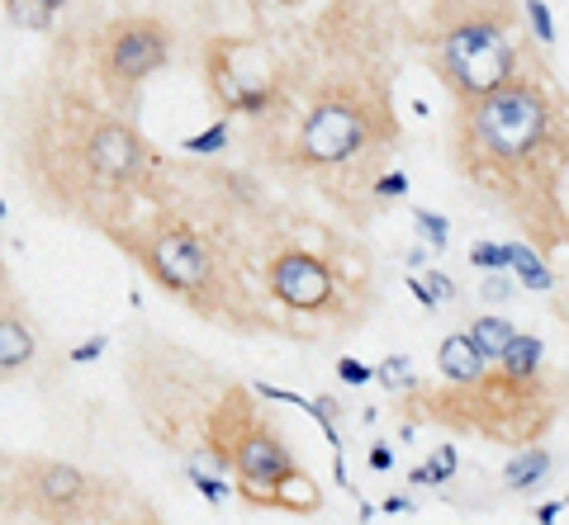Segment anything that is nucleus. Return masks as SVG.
Segmentation results:
<instances>
[{
  "label": "nucleus",
  "instance_id": "nucleus-1",
  "mask_svg": "<svg viewBox=\"0 0 569 525\" xmlns=\"http://www.w3.org/2000/svg\"><path fill=\"white\" fill-rule=\"evenodd\" d=\"M10 166L48 214L114 238L162 185V152L142 138L134 110L100 90L96 72L81 86L53 62L10 114Z\"/></svg>",
  "mask_w": 569,
  "mask_h": 525
},
{
  "label": "nucleus",
  "instance_id": "nucleus-2",
  "mask_svg": "<svg viewBox=\"0 0 569 525\" xmlns=\"http://www.w3.org/2000/svg\"><path fill=\"white\" fill-rule=\"evenodd\" d=\"M204 454L256 511H314L318 483L300 469L290 436L256 407V388L232 379L204 426Z\"/></svg>",
  "mask_w": 569,
  "mask_h": 525
},
{
  "label": "nucleus",
  "instance_id": "nucleus-3",
  "mask_svg": "<svg viewBox=\"0 0 569 525\" xmlns=\"http://www.w3.org/2000/svg\"><path fill=\"white\" fill-rule=\"evenodd\" d=\"M232 379L157 332H138L124 346V388L138 407V422L172 454H204V426Z\"/></svg>",
  "mask_w": 569,
  "mask_h": 525
},
{
  "label": "nucleus",
  "instance_id": "nucleus-4",
  "mask_svg": "<svg viewBox=\"0 0 569 525\" xmlns=\"http://www.w3.org/2000/svg\"><path fill=\"white\" fill-rule=\"evenodd\" d=\"M0 497L29 525H110L134 502L119 474L86 469L53 454H5L0 459Z\"/></svg>",
  "mask_w": 569,
  "mask_h": 525
},
{
  "label": "nucleus",
  "instance_id": "nucleus-5",
  "mask_svg": "<svg viewBox=\"0 0 569 525\" xmlns=\"http://www.w3.org/2000/svg\"><path fill=\"white\" fill-rule=\"evenodd\" d=\"M172 48H176V34L166 20L124 15V20H114L96 34V43H90L86 57H90V72H96L100 90H105L114 104L134 110L138 90L172 62Z\"/></svg>",
  "mask_w": 569,
  "mask_h": 525
},
{
  "label": "nucleus",
  "instance_id": "nucleus-6",
  "mask_svg": "<svg viewBox=\"0 0 569 525\" xmlns=\"http://www.w3.org/2000/svg\"><path fill=\"white\" fill-rule=\"evenodd\" d=\"M460 104H465V138H470V152H480L484 162H498V166L527 162V156L536 152V142L546 138V124H551L546 95L527 81H508V86H498L494 95L460 100Z\"/></svg>",
  "mask_w": 569,
  "mask_h": 525
},
{
  "label": "nucleus",
  "instance_id": "nucleus-7",
  "mask_svg": "<svg viewBox=\"0 0 569 525\" xmlns=\"http://www.w3.org/2000/svg\"><path fill=\"white\" fill-rule=\"evenodd\" d=\"M437 62H442L446 86L460 100L494 95L498 86L517 81V52L508 43V29L489 15H465L442 34L437 43Z\"/></svg>",
  "mask_w": 569,
  "mask_h": 525
},
{
  "label": "nucleus",
  "instance_id": "nucleus-8",
  "mask_svg": "<svg viewBox=\"0 0 569 525\" xmlns=\"http://www.w3.org/2000/svg\"><path fill=\"white\" fill-rule=\"evenodd\" d=\"M370 133L375 114L366 110V100L352 90H328L304 110L300 133H294V162L308 170L346 166L356 152L370 148Z\"/></svg>",
  "mask_w": 569,
  "mask_h": 525
},
{
  "label": "nucleus",
  "instance_id": "nucleus-9",
  "mask_svg": "<svg viewBox=\"0 0 569 525\" xmlns=\"http://www.w3.org/2000/svg\"><path fill=\"white\" fill-rule=\"evenodd\" d=\"M262 289L270 304H280L284 312H328L332 298H338V270H332L328 256L308 252V246H294V242H276L262 266Z\"/></svg>",
  "mask_w": 569,
  "mask_h": 525
},
{
  "label": "nucleus",
  "instance_id": "nucleus-10",
  "mask_svg": "<svg viewBox=\"0 0 569 525\" xmlns=\"http://www.w3.org/2000/svg\"><path fill=\"white\" fill-rule=\"evenodd\" d=\"M38 322L29 318V308H24L20 289L10 284V270L5 260H0V379L29 370L34 356H38Z\"/></svg>",
  "mask_w": 569,
  "mask_h": 525
},
{
  "label": "nucleus",
  "instance_id": "nucleus-11",
  "mask_svg": "<svg viewBox=\"0 0 569 525\" xmlns=\"http://www.w3.org/2000/svg\"><path fill=\"white\" fill-rule=\"evenodd\" d=\"M437 370H442L456 388L484 384V356H480V346H475V336L470 332H451L442 341V350H437Z\"/></svg>",
  "mask_w": 569,
  "mask_h": 525
},
{
  "label": "nucleus",
  "instance_id": "nucleus-12",
  "mask_svg": "<svg viewBox=\"0 0 569 525\" xmlns=\"http://www.w3.org/2000/svg\"><path fill=\"white\" fill-rule=\"evenodd\" d=\"M551 454L546 450H522V454H513L508 464H503V483H508L513 492H532L541 478H551Z\"/></svg>",
  "mask_w": 569,
  "mask_h": 525
},
{
  "label": "nucleus",
  "instance_id": "nucleus-13",
  "mask_svg": "<svg viewBox=\"0 0 569 525\" xmlns=\"http://www.w3.org/2000/svg\"><path fill=\"white\" fill-rule=\"evenodd\" d=\"M508 270H513L527 289H532V294H551V289H555L551 266L532 252V246H522V242H508Z\"/></svg>",
  "mask_w": 569,
  "mask_h": 525
},
{
  "label": "nucleus",
  "instance_id": "nucleus-14",
  "mask_svg": "<svg viewBox=\"0 0 569 525\" xmlns=\"http://www.w3.org/2000/svg\"><path fill=\"white\" fill-rule=\"evenodd\" d=\"M0 10L24 34H53V24H58V10L48 0H0Z\"/></svg>",
  "mask_w": 569,
  "mask_h": 525
},
{
  "label": "nucleus",
  "instance_id": "nucleus-15",
  "mask_svg": "<svg viewBox=\"0 0 569 525\" xmlns=\"http://www.w3.org/2000/svg\"><path fill=\"white\" fill-rule=\"evenodd\" d=\"M541 356H546L541 336H522V332H517L513 346H508V356H503L498 364H503V374H508V379H522V384H527V379L541 370Z\"/></svg>",
  "mask_w": 569,
  "mask_h": 525
},
{
  "label": "nucleus",
  "instance_id": "nucleus-16",
  "mask_svg": "<svg viewBox=\"0 0 569 525\" xmlns=\"http://www.w3.org/2000/svg\"><path fill=\"white\" fill-rule=\"evenodd\" d=\"M470 336H475V346H480L484 360H503L517 332H513V322H503V318H475L470 322Z\"/></svg>",
  "mask_w": 569,
  "mask_h": 525
},
{
  "label": "nucleus",
  "instance_id": "nucleus-17",
  "mask_svg": "<svg viewBox=\"0 0 569 525\" xmlns=\"http://www.w3.org/2000/svg\"><path fill=\"white\" fill-rule=\"evenodd\" d=\"M456 469H460L456 450H451V445H442L437 454H427L422 469H413L408 483H418V488H427V483H451V478H456Z\"/></svg>",
  "mask_w": 569,
  "mask_h": 525
},
{
  "label": "nucleus",
  "instance_id": "nucleus-18",
  "mask_svg": "<svg viewBox=\"0 0 569 525\" xmlns=\"http://www.w3.org/2000/svg\"><path fill=\"white\" fill-rule=\"evenodd\" d=\"M228 114H224V119H218L214 128H210V133H195V138H186V142H180V152H190V156H218V152H224L228 148Z\"/></svg>",
  "mask_w": 569,
  "mask_h": 525
},
{
  "label": "nucleus",
  "instance_id": "nucleus-19",
  "mask_svg": "<svg viewBox=\"0 0 569 525\" xmlns=\"http://www.w3.org/2000/svg\"><path fill=\"white\" fill-rule=\"evenodd\" d=\"M413 222H418V232H422V242H427V246L446 252V242H451V222H446L442 214H432V208H413Z\"/></svg>",
  "mask_w": 569,
  "mask_h": 525
},
{
  "label": "nucleus",
  "instance_id": "nucleus-20",
  "mask_svg": "<svg viewBox=\"0 0 569 525\" xmlns=\"http://www.w3.org/2000/svg\"><path fill=\"white\" fill-rule=\"evenodd\" d=\"M470 266H480V270H508V242H475L470 246Z\"/></svg>",
  "mask_w": 569,
  "mask_h": 525
},
{
  "label": "nucleus",
  "instance_id": "nucleus-21",
  "mask_svg": "<svg viewBox=\"0 0 569 525\" xmlns=\"http://www.w3.org/2000/svg\"><path fill=\"white\" fill-rule=\"evenodd\" d=\"M522 10H527V24H532L536 43H555V20H551L546 0H522Z\"/></svg>",
  "mask_w": 569,
  "mask_h": 525
},
{
  "label": "nucleus",
  "instance_id": "nucleus-22",
  "mask_svg": "<svg viewBox=\"0 0 569 525\" xmlns=\"http://www.w3.org/2000/svg\"><path fill=\"white\" fill-rule=\"evenodd\" d=\"M110 525H172V521H166L152 502H142V497H134V502L124 507V516H119V521H110Z\"/></svg>",
  "mask_w": 569,
  "mask_h": 525
},
{
  "label": "nucleus",
  "instance_id": "nucleus-23",
  "mask_svg": "<svg viewBox=\"0 0 569 525\" xmlns=\"http://www.w3.org/2000/svg\"><path fill=\"white\" fill-rule=\"evenodd\" d=\"M375 379H380L390 393H399V388H413V379H408V360H384L380 370H375Z\"/></svg>",
  "mask_w": 569,
  "mask_h": 525
},
{
  "label": "nucleus",
  "instance_id": "nucleus-24",
  "mask_svg": "<svg viewBox=\"0 0 569 525\" xmlns=\"http://www.w3.org/2000/svg\"><path fill=\"white\" fill-rule=\"evenodd\" d=\"M190 483H195V488L204 492V497H210V502L218 507V502H224V497H228V488H224V478H214V474H204V469L200 464H190Z\"/></svg>",
  "mask_w": 569,
  "mask_h": 525
},
{
  "label": "nucleus",
  "instance_id": "nucleus-25",
  "mask_svg": "<svg viewBox=\"0 0 569 525\" xmlns=\"http://www.w3.org/2000/svg\"><path fill=\"white\" fill-rule=\"evenodd\" d=\"M338 379H342V384H352V388H361V384H370V379H375V370H370V364H361V360H352V356H342L338 360Z\"/></svg>",
  "mask_w": 569,
  "mask_h": 525
},
{
  "label": "nucleus",
  "instance_id": "nucleus-26",
  "mask_svg": "<svg viewBox=\"0 0 569 525\" xmlns=\"http://www.w3.org/2000/svg\"><path fill=\"white\" fill-rule=\"evenodd\" d=\"M404 194H408V176H404V170L375 180V200H404Z\"/></svg>",
  "mask_w": 569,
  "mask_h": 525
},
{
  "label": "nucleus",
  "instance_id": "nucleus-27",
  "mask_svg": "<svg viewBox=\"0 0 569 525\" xmlns=\"http://www.w3.org/2000/svg\"><path fill=\"white\" fill-rule=\"evenodd\" d=\"M422 284L432 289V298H437V304H451V298H456V284H451L442 270H427V280H422Z\"/></svg>",
  "mask_w": 569,
  "mask_h": 525
},
{
  "label": "nucleus",
  "instance_id": "nucleus-28",
  "mask_svg": "<svg viewBox=\"0 0 569 525\" xmlns=\"http://www.w3.org/2000/svg\"><path fill=\"white\" fill-rule=\"evenodd\" d=\"M484 298H513V280H503V270H494L484 280Z\"/></svg>",
  "mask_w": 569,
  "mask_h": 525
},
{
  "label": "nucleus",
  "instance_id": "nucleus-29",
  "mask_svg": "<svg viewBox=\"0 0 569 525\" xmlns=\"http://www.w3.org/2000/svg\"><path fill=\"white\" fill-rule=\"evenodd\" d=\"M100 356H105V336H96V341H86V346H76V350H72V360H76V364L100 360Z\"/></svg>",
  "mask_w": 569,
  "mask_h": 525
},
{
  "label": "nucleus",
  "instance_id": "nucleus-30",
  "mask_svg": "<svg viewBox=\"0 0 569 525\" xmlns=\"http://www.w3.org/2000/svg\"><path fill=\"white\" fill-rule=\"evenodd\" d=\"M370 469H375V474H390V469H394V450H390V445H375V450H370Z\"/></svg>",
  "mask_w": 569,
  "mask_h": 525
},
{
  "label": "nucleus",
  "instance_id": "nucleus-31",
  "mask_svg": "<svg viewBox=\"0 0 569 525\" xmlns=\"http://www.w3.org/2000/svg\"><path fill=\"white\" fill-rule=\"evenodd\" d=\"M560 511H565V502H546V507H536V521L541 525H555V521H560Z\"/></svg>",
  "mask_w": 569,
  "mask_h": 525
},
{
  "label": "nucleus",
  "instance_id": "nucleus-32",
  "mask_svg": "<svg viewBox=\"0 0 569 525\" xmlns=\"http://www.w3.org/2000/svg\"><path fill=\"white\" fill-rule=\"evenodd\" d=\"M408 289H413V298H418L422 308H437V298H432V289H427L422 280H408Z\"/></svg>",
  "mask_w": 569,
  "mask_h": 525
},
{
  "label": "nucleus",
  "instance_id": "nucleus-33",
  "mask_svg": "<svg viewBox=\"0 0 569 525\" xmlns=\"http://www.w3.org/2000/svg\"><path fill=\"white\" fill-rule=\"evenodd\" d=\"M384 511L399 516V511H413V497H384Z\"/></svg>",
  "mask_w": 569,
  "mask_h": 525
},
{
  "label": "nucleus",
  "instance_id": "nucleus-34",
  "mask_svg": "<svg viewBox=\"0 0 569 525\" xmlns=\"http://www.w3.org/2000/svg\"><path fill=\"white\" fill-rule=\"evenodd\" d=\"M0 459H5V454H0ZM0 525H29V521H20V516H15V511H10V507H5V497H0Z\"/></svg>",
  "mask_w": 569,
  "mask_h": 525
},
{
  "label": "nucleus",
  "instance_id": "nucleus-35",
  "mask_svg": "<svg viewBox=\"0 0 569 525\" xmlns=\"http://www.w3.org/2000/svg\"><path fill=\"white\" fill-rule=\"evenodd\" d=\"M48 5H53V10H67V5H72V0H48Z\"/></svg>",
  "mask_w": 569,
  "mask_h": 525
},
{
  "label": "nucleus",
  "instance_id": "nucleus-36",
  "mask_svg": "<svg viewBox=\"0 0 569 525\" xmlns=\"http://www.w3.org/2000/svg\"><path fill=\"white\" fill-rule=\"evenodd\" d=\"M270 5H300V0H270Z\"/></svg>",
  "mask_w": 569,
  "mask_h": 525
},
{
  "label": "nucleus",
  "instance_id": "nucleus-37",
  "mask_svg": "<svg viewBox=\"0 0 569 525\" xmlns=\"http://www.w3.org/2000/svg\"><path fill=\"white\" fill-rule=\"evenodd\" d=\"M565 507H569V497H565Z\"/></svg>",
  "mask_w": 569,
  "mask_h": 525
}]
</instances>
